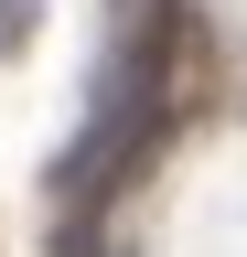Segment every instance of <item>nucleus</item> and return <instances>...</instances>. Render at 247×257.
Masks as SVG:
<instances>
[{"label":"nucleus","instance_id":"nucleus-1","mask_svg":"<svg viewBox=\"0 0 247 257\" xmlns=\"http://www.w3.org/2000/svg\"><path fill=\"white\" fill-rule=\"evenodd\" d=\"M161 75H172V43H161V32H140V43L108 64L97 118H86V128H75V150H65V193H75V214H97L108 193L129 182L150 150H161V128H172V96H161Z\"/></svg>","mask_w":247,"mask_h":257},{"label":"nucleus","instance_id":"nucleus-2","mask_svg":"<svg viewBox=\"0 0 247 257\" xmlns=\"http://www.w3.org/2000/svg\"><path fill=\"white\" fill-rule=\"evenodd\" d=\"M22 32H33V0H0V54H11Z\"/></svg>","mask_w":247,"mask_h":257}]
</instances>
